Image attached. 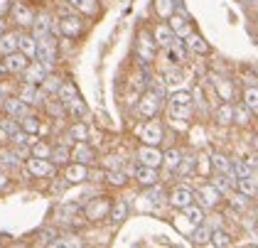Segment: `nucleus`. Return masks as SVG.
<instances>
[{
	"mask_svg": "<svg viewBox=\"0 0 258 248\" xmlns=\"http://www.w3.org/2000/svg\"><path fill=\"white\" fill-rule=\"evenodd\" d=\"M35 57H37V61L44 64L47 69H52V67L57 64V44H54V39L52 37L37 39V52H35Z\"/></svg>",
	"mask_w": 258,
	"mask_h": 248,
	"instance_id": "f257e3e1",
	"label": "nucleus"
},
{
	"mask_svg": "<svg viewBox=\"0 0 258 248\" xmlns=\"http://www.w3.org/2000/svg\"><path fill=\"white\" fill-rule=\"evenodd\" d=\"M140 140L145 145H160L162 143V126H160L158 120H148L140 128Z\"/></svg>",
	"mask_w": 258,
	"mask_h": 248,
	"instance_id": "f03ea898",
	"label": "nucleus"
},
{
	"mask_svg": "<svg viewBox=\"0 0 258 248\" xmlns=\"http://www.w3.org/2000/svg\"><path fill=\"white\" fill-rule=\"evenodd\" d=\"M138 162L148 165V167H160L162 165V153L158 150V145H143L138 150Z\"/></svg>",
	"mask_w": 258,
	"mask_h": 248,
	"instance_id": "7ed1b4c3",
	"label": "nucleus"
},
{
	"mask_svg": "<svg viewBox=\"0 0 258 248\" xmlns=\"http://www.w3.org/2000/svg\"><path fill=\"white\" fill-rule=\"evenodd\" d=\"M27 54H22V52H13V54H5V61H3V67H5V72H10V74H22L25 69H27Z\"/></svg>",
	"mask_w": 258,
	"mask_h": 248,
	"instance_id": "20e7f679",
	"label": "nucleus"
},
{
	"mask_svg": "<svg viewBox=\"0 0 258 248\" xmlns=\"http://www.w3.org/2000/svg\"><path fill=\"white\" fill-rule=\"evenodd\" d=\"M27 170L35 177H49V174H54V165L47 157H30L27 160Z\"/></svg>",
	"mask_w": 258,
	"mask_h": 248,
	"instance_id": "39448f33",
	"label": "nucleus"
},
{
	"mask_svg": "<svg viewBox=\"0 0 258 248\" xmlns=\"http://www.w3.org/2000/svg\"><path fill=\"white\" fill-rule=\"evenodd\" d=\"M155 47H158V42H153V37L148 35V32H143L138 39V57L143 64H148V61H153L155 59Z\"/></svg>",
	"mask_w": 258,
	"mask_h": 248,
	"instance_id": "423d86ee",
	"label": "nucleus"
},
{
	"mask_svg": "<svg viewBox=\"0 0 258 248\" xmlns=\"http://www.w3.org/2000/svg\"><path fill=\"white\" fill-rule=\"evenodd\" d=\"M160 111V96L158 94H145L138 103V113L143 118H155V113Z\"/></svg>",
	"mask_w": 258,
	"mask_h": 248,
	"instance_id": "0eeeda50",
	"label": "nucleus"
},
{
	"mask_svg": "<svg viewBox=\"0 0 258 248\" xmlns=\"http://www.w3.org/2000/svg\"><path fill=\"white\" fill-rule=\"evenodd\" d=\"M47 67L44 64H40V61H35V64H27V69L22 72L25 74V84H32V86H40L42 81L47 79Z\"/></svg>",
	"mask_w": 258,
	"mask_h": 248,
	"instance_id": "6e6552de",
	"label": "nucleus"
},
{
	"mask_svg": "<svg viewBox=\"0 0 258 248\" xmlns=\"http://www.w3.org/2000/svg\"><path fill=\"white\" fill-rule=\"evenodd\" d=\"M195 202V192L189 190V187H175L172 194H170V204L175 207V209H184V207H189Z\"/></svg>",
	"mask_w": 258,
	"mask_h": 248,
	"instance_id": "1a4fd4ad",
	"label": "nucleus"
},
{
	"mask_svg": "<svg viewBox=\"0 0 258 248\" xmlns=\"http://www.w3.org/2000/svg\"><path fill=\"white\" fill-rule=\"evenodd\" d=\"M197 197H199V202H202V207L214 209L219 204V199H221V192H219L214 184H204V187L197 190Z\"/></svg>",
	"mask_w": 258,
	"mask_h": 248,
	"instance_id": "9d476101",
	"label": "nucleus"
},
{
	"mask_svg": "<svg viewBox=\"0 0 258 248\" xmlns=\"http://www.w3.org/2000/svg\"><path fill=\"white\" fill-rule=\"evenodd\" d=\"M54 30H57V25H52V18H49V15H40V18L32 20V37L35 39L49 37Z\"/></svg>",
	"mask_w": 258,
	"mask_h": 248,
	"instance_id": "9b49d317",
	"label": "nucleus"
},
{
	"mask_svg": "<svg viewBox=\"0 0 258 248\" xmlns=\"http://www.w3.org/2000/svg\"><path fill=\"white\" fill-rule=\"evenodd\" d=\"M108 209H111V204H108V199H94V202H89L86 204V219H91V221H99V219H103L106 214H108Z\"/></svg>",
	"mask_w": 258,
	"mask_h": 248,
	"instance_id": "f8f14e48",
	"label": "nucleus"
},
{
	"mask_svg": "<svg viewBox=\"0 0 258 248\" xmlns=\"http://www.w3.org/2000/svg\"><path fill=\"white\" fill-rule=\"evenodd\" d=\"M57 30H59L64 37H79L81 35V20L77 18V15H67V18L59 20Z\"/></svg>",
	"mask_w": 258,
	"mask_h": 248,
	"instance_id": "ddd939ff",
	"label": "nucleus"
},
{
	"mask_svg": "<svg viewBox=\"0 0 258 248\" xmlns=\"http://www.w3.org/2000/svg\"><path fill=\"white\" fill-rule=\"evenodd\" d=\"M136 179H138L143 187H155L158 184V167H148V165H140L136 167Z\"/></svg>",
	"mask_w": 258,
	"mask_h": 248,
	"instance_id": "4468645a",
	"label": "nucleus"
},
{
	"mask_svg": "<svg viewBox=\"0 0 258 248\" xmlns=\"http://www.w3.org/2000/svg\"><path fill=\"white\" fill-rule=\"evenodd\" d=\"M13 20H15L18 25H22V27H30L32 20H35V13H32L25 3H15V5H13Z\"/></svg>",
	"mask_w": 258,
	"mask_h": 248,
	"instance_id": "2eb2a0df",
	"label": "nucleus"
},
{
	"mask_svg": "<svg viewBox=\"0 0 258 248\" xmlns=\"http://www.w3.org/2000/svg\"><path fill=\"white\" fill-rule=\"evenodd\" d=\"M64 177H67V182H69V184H79V182H86L89 170H86V165H84V162H77V165H69V167H67Z\"/></svg>",
	"mask_w": 258,
	"mask_h": 248,
	"instance_id": "dca6fc26",
	"label": "nucleus"
},
{
	"mask_svg": "<svg viewBox=\"0 0 258 248\" xmlns=\"http://www.w3.org/2000/svg\"><path fill=\"white\" fill-rule=\"evenodd\" d=\"M20 98L27 106H40V103H44V94H42L37 86H32V84H25V89L20 91Z\"/></svg>",
	"mask_w": 258,
	"mask_h": 248,
	"instance_id": "f3484780",
	"label": "nucleus"
},
{
	"mask_svg": "<svg viewBox=\"0 0 258 248\" xmlns=\"http://www.w3.org/2000/svg\"><path fill=\"white\" fill-rule=\"evenodd\" d=\"M153 39L158 42L160 47H165V49H167V47H172V44L177 42L175 32H172L167 25H160V27H155V37H153Z\"/></svg>",
	"mask_w": 258,
	"mask_h": 248,
	"instance_id": "a211bd4d",
	"label": "nucleus"
},
{
	"mask_svg": "<svg viewBox=\"0 0 258 248\" xmlns=\"http://www.w3.org/2000/svg\"><path fill=\"white\" fill-rule=\"evenodd\" d=\"M57 96H59V101L69 108L72 103H77V101H81L79 94H77V89L72 86V84H59V89H57Z\"/></svg>",
	"mask_w": 258,
	"mask_h": 248,
	"instance_id": "6ab92c4d",
	"label": "nucleus"
},
{
	"mask_svg": "<svg viewBox=\"0 0 258 248\" xmlns=\"http://www.w3.org/2000/svg\"><path fill=\"white\" fill-rule=\"evenodd\" d=\"M18 37H20V35H15V32H3V35H0V54H13V52H18Z\"/></svg>",
	"mask_w": 258,
	"mask_h": 248,
	"instance_id": "aec40b11",
	"label": "nucleus"
},
{
	"mask_svg": "<svg viewBox=\"0 0 258 248\" xmlns=\"http://www.w3.org/2000/svg\"><path fill=\"white\" fill-rule=\"evenodd\" d=\"M72 157H74L77 162H84V165H89V162L94 160V150H91V148H89V145H86L84 140H79V143H77V148L72 150Z\"/></svg>",
	"mask_w": 258,
	"mask_h": 248,
	"instance_id": "412c9836",
	"label": "nucleus"
},
{
	"mask_svg": "<svg viewBox=\"0 0 258 248\" xmlns=\"http://www.w3.org/2000/svg\"><path fill=\"white\" fill-rule=\"evenodd\" d=\"M18 49H20L22 54H27V57H35V52H37V39L32 37V35H20V37H18Z\"/></svg>",
	"mask_w": 258,
	"mask_h": 248,
	"instance_id": "4be33fe9",
	"label": "nucleus"
},
{
	"mask_svg": "<svg viewBox=\"0 0 258 248\" xmlns=\"http://www.w3.org/2000/svg\"><path fill=\"white\" fill-rule=\"evenodd\" d=\"M187 49L195 52V54H209V44L199 37V35H192V32L187 35Z\"/></svg>",
	"mask_w": 258,
	"mask_h": 248,
	"instance_id": "5701e85b",
	"label": "nucleus"
},
{
	"mask_svg": "<svg viewBox=\"0 0 258 248\" xmlns=\"http://www.w3.org/2000/svg\"><path fill=\"white\" fill-rule=\"evenodd\" d=\"M5 111L13 118H22V115H27V103L22 98H10V101H5Z\"/></svg>",
	"mask_w": 258,
	"mask_h": 248,
	"instance_id": "b1692460",
	"label": "nucleus"
},
{
	"mask_svg": "<svg viewBox=\"0 0 258 248\" xmlns=\"http://www.w3.org/2000/svg\"><path fill=\"white\" fill-rule=\"evenodd\" d=\"M236 184H238V192L246 194V197H253V194L258 192V182L251 177V174H248V177H238Z\"/></svg>",
	"mask_w": 258,
	"mask_h": 248,
	"instance_id": "393cba45",
	"label": "nucleus"
},
{
	"mask_svg": "<svg viewBox=\"0 0 258 248\" xmlns=\"http://www.w3.org/2000/svg\"><path fill=\"white\" fill-rule=\"evenodd\" d=\"M217 120L221 126H229V123H234V106L229 103V101H224L221 106L217 108Z\"/></svg>",
	"mask_w": 258,
	"mask_h": 248,
	"instance_id": "a878e982",
	"label": "nucleus"
},
{
	"mask_svg": "<svg viewBox=\"0 0 258 248\" xmlns=\"http://www.w3.org/2000/svg\"><path fill=\"white\" fill-rule=\"evenodd\" d=\"M212 246H219V248H226V246H231L234 241H231V236L226 233V231H221V229H217V231H212V241H209Z\"/></svg>",
	"mask_w": 258,
	"mask_h": 248,
	"instance_id": "bb28decb",
	"label": "nucleus"
},
{
	"mask_svg": "<svg viewBox=\"0 0 258 248\" xmlns=\"http://www.w3.org/2000/svg\"><path fill=\"white\" fill-rule=\"evenodd\" d=\"M170 30L175 32V37H187V35L192 32L184 18H172V25H170Z\"/></svg>",
	"mask_w": 258,
	"mask_h": 248,
	"instance_id": "cd10ccee",
	"label": "nucleus"
},
{
	"mask_svg": "<svg viewBox=\"0 0 258 248\" xmlns=\"http://www.w3.org/2000/svg\"><path fill=\"white\" fill-rule=\"evenodd\" d=\"M192 238H195L197 246H209V241H212V226H202V224H199V229L195 231Z\"/></svg>",
	"mask_w": 258,
	"mask_h": 248,
	"instance_id": "c85d7f7f",
	"label": "nucleus"
},
{
	"mask_svg": "<svg viewBox=\"0 0 258 248\" xmlns=\"http://www.w3.org/2000/svg\"><path fill=\"white\" fill-rule=\"evenodd\" d=\"M192 94L189 91H175L170 96V106H192Z\"/></svg>",
	"mask_w": 258,
	"mask_h": 248,
	"instance_id": "c756f323",
	"label": "nucleus"
},
{
	"mask_svg": "<svg viewBox=\"0 0 258 248\" xmlns=\"http://www.w3.org/2000/svg\"><path fill=\"white\" fill-rule=\"evenodd\" d=\"M234 120H236L238 126H248L251 108H248V106H234Z\"/></svg>",
	"mask_w": 258,
	"mask_h": 248,
	"instance_id": "7c9ffc66",
	"label": "nucleus"
},
{
	"mask_svg": "<svg viewBox=\"0 0 258 248\" xmlns=\"http://www.w3.org/2000/svg\"><path fill=\"white\" fill-rule=\"evenodd\" d=\"M20 120H22L20 126H22V131H25V133H30V135H32V133H37V131H40V120H37L35 115H30V113H27V115H22Z\"/></svg>",
	"mask_w": 258,
	"mask_h": 248,
	"instance_id": "2f4dec72",
	"label": "nucleus"
},
{
	"mask_svg": "<svg viewBox=\"0 0 258 248\" xmlns=\"http://www.w3.org/2000/svg\"><path fill=\"white\" fill-rule=\"evenodd\" d=\"M212 184H214V187L224 194V192H229L231 187H234V179H231L229 174H224V172H221V174H217V177H214V182H212Z\"/></svg>",
	"mask_w": 258,
	"mask_h": 248,
	"instance_id": "473e14b6",
	"label": "nucleus"
},
{
	"mask_svg": "<svg viewBox=\"0 0 258 248\" xmlns=\"http://www.w3.org/2000/svg\"><path fill=\"white\" fill-rule=\"evenodd\" d=\"M72 5L84 15H94L96 13V0H72Z\"/></svg>",
	"mask_w": 258,
	"mask_h": 248,
	"instance_id": "72a5a7b5",
	"label": "nucleus"
},
{
	"mask_svg": "<svg viewBox=\"0 0 258 248\" xmlns=\"http://www.w3.org/2000/svg\"><path fill=\"white\" fill-rule=\"evenodd\" d=\"M69 157H72V153H69L67 145H57V148H52V153H49V160H54V162H67Z\"/></svg>",
	"mask_w": 258,
	"mask_h": 248,
	"instance_id": "f704fd0d",
	"label": "nucleus"
},
{
	"mask_svg": "<svg viewBox=\"0 0 258 248\" xmlns=\"http://www.w3.org/2000/svg\"><path fill=\"white\" fill-rule=\"evenodd\" d=\"M108 211H111V219H113V221H123L125 214H128V207H125V202H113Z\"/></svg>",
	"mask_w": 258,
	"mask_h": 248,
	"instance_id": "c9c22d12",
	"label": "nucleus"
},
{
	"mask_svg": "<svg viewBox=\"0 0 258 248\" xmlns=\"http://www.w3.org/2000/svg\"><path fill=\"white\" fill-rule=\"evenodd\" d=\"M182 211H184V216H187L195 226H199V224L204 221V214H202V209H199V207H192V204H189V207H184Z\"/></svg>",
	"mask_w": 258,
	"mask_h": 248,
	"instance_id": "e433bc0d",
	"label": "nucleus"
},
{
	"mask_svg": "<svg viewBox=\"0 0 258 248\" xmlns=\"http://www.w3.org/2000/svg\"><path fill=\"white\" fill-rule=\"evenodd\" d=\"M179 160H182V153H179V150H170V153L162 155V165H167L170 170H177Z\"/></svg>",
	"mask_w": 258,
	"mask_h": 248,
	"instance_id": "4c0bfd02",
	"label": "nucleus"
},
{
	"mask_svg": "<svg viewBox=\"0 0 258 248\" xmlns=\"http://www.w3.org/2000/svg\"><path fill=\"white\" fill-rule=\"evenodd\" d=\"M214 86H217V91H219V96H221V101H231V84L229 81H224V79H217L214 81Z\"/></svg>",
	"mask_w": 258,
	"mask_h": 248,
	"instance_id": "58836bf2",
	"label": "nucleus"
},
{
	"mask_svg": "<svg viewBox=\"0 0 258 248\" xmlns=\"http://www.w3.org/2000/svg\"><path fill=\"white\" fill-rule=\"evenodd\" d=\"M189 113H192V106H170V115L175 120H184L189 118Z\"/></svg>",
	"mask_w": 258,
	"mask_h": 248,
	"instance_id": "ea45409f",
	"label": "nucleus"
},
{
	"mask_svg": "<svg viewBox=\"0 0 258 248\" xmlns=\"http://www.w3.org/2000/svg\"><path fill=\"white\" fill-rule=\"evenodd\" d=\"M243 101H246V106L251 108V111H258V89H246V94H243Z\"/></svg>",
	"mask_w": 258,
	"mask_h": 248,
	"instance_id": "a19ab883",
	"label": "nucleus"
},
{
	"mask_svg": "<svg viewBox=\"0 0 258 248\" xmlns=\"http://www.w3.org/2000/svg\"><path fill=\"white\" fill-rule=\"evenodd\" d=\"M212 165H214L219 172H224V174H229V170H231V162H229L224 155H212Z\"/></svg>",
	"mask_w": 258,
	"mask_h": 248,
	"instance_id": "79ce46f5",
	"label": "nucleus"
},
{
	"mask_svg": "<svg viewBox=\"0 0 258 248\" xmlns=\"http://www.w3.org/2000/svg\"><path fill=\"white\" fill-rule=\"evenodd\" d=\"M86 135H89V131H86V126L84 123H77V126H72V131H69V138L72 140H86Z\"/></svg>",
	"mask_w": 258,
	"mask_h": 248,
	"instance_id": "37998d69",
	"label": "nucleus"
},
{
	"mask_svg": "<svg viewBox=\"0 0 258 248\" xmlns=\"http://www.w3.org/2000/svg\"><path fill=\"white\" fill-rule=\"evenodd\" d=\"M49 153H52V148L47 143H35L32 145V157H47L49 160Z\"/></svg>",
	"mask_w": 258,
	"mask_h": 248,
	"instance_id": "c03bdc74",
	"label": "nucleus"
},
{
	"mask_svg": "<svg viewBox=\"0 0 258 248\" xmlns=\"http://www.w3.org/2000/svg\"><path fill=\"white\" fill-rule=\"evenodd\" d=\"M106 177H108V182H111V184H116V187H123V184L128 182V179H125V174H123L120 170H111Z\"/></svg>",
	"mask_w": 258,
	"mask_h": 248,
	"instance_id": "a18cd8bd",
	"label": "nucleus"
},
{
	"mask_svg": "<svg viewBox=\"0 0 258 248\" xmlns=\"http://www.w3.org/2000/svg\"><path fill=\"white\" fill-rule=\"evenodd\" d=\"M195 165H197V160H195V157H187V160H179L177 170L182 172V174H187V172L195 170Z\"/></svg>",
	"mask_w": 258,
	"mask_h": 248,
	"instance_id": "49530a36",
	"label": "nucleus"
},
{
	"mask_svg": "<svg viewBox=\"0 0 258 248\" xmlns=\"http://www.w3.org/2000/svg\"><path fill=\"white\" fill-rule=\"evenodd\" d=\"M179 81H182V74H179V72H175V69L165 74V84H167V86H175V84H179Z\"/></svg>",
	"mask_w": 258,
	"mask_h": 248,
	"instance_id": "de8ad7c7",
	"label": "nucleus"
},
{
	"mask_svg": "<svg viewBox=\"0 0 258 248\" xmlns=\"http://www.w3.org/2000/svg\"><path fill=\"white\" fill-rule=\"evenodd\" d=\"M158 13H160V15H170V13H172L170 0H158Z\"/></svg>",
	"mask_w": 258,
	"mask_h": 248,
	"instance_id": "09e8293b",
	"label": "nucleus"
},
{
	"mask_svg": "<svg viewBox=\"0 0 258 248\" xmlns=\"http://www.w3.org/2000/svg\"><path fill=\"white\" fill-rule=\"evenodd\" d=\"M47 108H49V113H52V115H61V113H64V103H61V101H59V103H49Z\"/></svg>",
	"mask_w": 258,
	"mask_h": 248,
	"instance_id": "8fccbe9b",
	"label": "nucleus"
},
{
	"mask_svg": "<svg viewBox=\"0 0 258 248\" xmlns=\"http://www.w3.org/2000/svg\"><path fill=\"white\" fill-rule=\"evenodd\" d=\"M42 84H44L49 91H57V89H59V81H57V79H49V77H47L44 81H42Z\"/></svg>",
	"mask_w": 258,
	"mask_h": 248,
	"instance_id": "3c124183",
	"label": "nucleus"
},
{
	"mask_svg": "<svg viewBox=\"0 0 258 248\" xmlns=\"http://www.w3.org/2000/svg\"><path fill=\"white\" fill-rule=\"evenodd\" d=\"M106 167H111V170L116 167V170H118V167H120V160H118V157H106Z\"/></svg>",
	"mask_w": 258,
	"mask_h": 248,
	"instance_id": "603ef678",
	"label": "nucleus"
},
{
	"mask_svg": "<svg viewBox=\"0 0 258 248\" xmlns=\"http://www.w3.org/2000/svg\"><path fill=\"white\" fill-rule=\"evenodd\" d=\"M3 128H5V131H8V133H10V135H15V133H18V126H15L13 120H8V123H3Z\"/></svg>",
	"mask_w": 258,
	"mask_h": 248,
	"instance_id": "864d4df0",
	"label": "nucleus"
},
{
	"mask_svg": "<svg viewBox=\"0 0 258 248\" xmlns=\"http://www.w3.org/2000/svg\"><path fill=\"white\" fill-rule=\"evenodd\" d=\"M150 199H153V204H155V207H160V202H162V192L155 190L153 194H150Z\"/></svg>",
	"mask_w": 258,
	"mask_h": 248,
	"instance_id": "5fc2aeb1",
	"label": "nucleus"
},
{
	"mask_svg": "<svg viewBox=\"0 0 258 248\" xmlns=\"http://www.w3.org/2000/svg\"><path fill=\"white\" fill-rule=\"evenodd\" d=\"M5 187H8V174L0 172V190H5Z\"/></svg>",
	"mask_w": 258,
	"mask_h": 248,
	"instance_id": "6e6d98bb",
	"label": "nucleus"
},
{
	"mask_svg": "<svg viewBox=\"0 0 258 248\" xmlns=\"http://www.w3.org/2000/svg\"><path fill=\"white\" fill-rule=\"evenodd\" d=\"M3 32H5V27H3V22H0V35H3Z\"/></svg>",
	"mask_w": 258,
	"mask_h": 248,
	"instance_id": "4d7b16f0",
	"label": "nucleus"
}]
</instances>
